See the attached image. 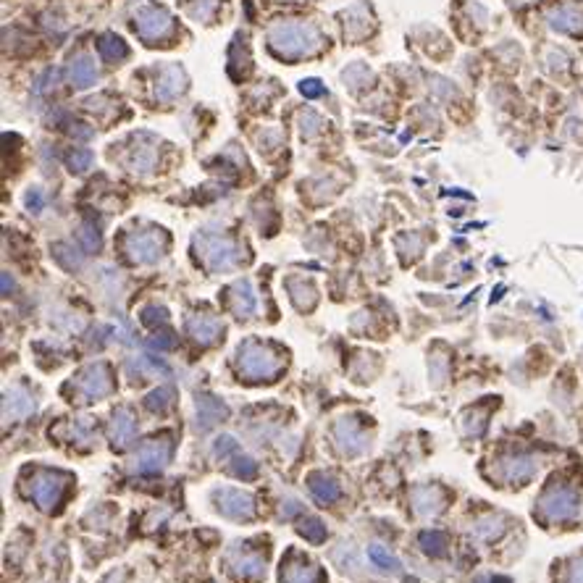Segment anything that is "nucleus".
I'll return each mask as SVG.
<instances>
[{"label": "nucleus", "instance_id": "f257e3e1", "mask_svg": "<svg viewBox=\"0 0 583 583\" xmlns=\"http://www.w3.org/2000/svg\"><path fill=\"white\" fill-rule=\"evenodd\" d=\"M237 368L244 381L261 384V381H276L284 370V358L273 347L261 341H244L237 352Z\"/></svg>", "mask_w": 583, "mask_h": 583}, {"label": "nucleus", "instance_id": "f03ea898", "mask_svg": "<svg viewBox=\"0 0 583 583\" xmlns=\"http://www.w3.org/2000/svg\"><path fill=\"white\" fill-rule=\"evenodd\" d=\"M74 397L77 402H98L103 397H108V392L113 389V376H111V366L106 363H92L81 370L79 376L72 378Z\"/></svg>", "mask_w": 583, "mask_h": 583}, {"label": "nucleus", "instance_id": "7ed1b4c3", "mask_svg": "<svg viewBox=\"0 0 583 583\" xmlns=\"http://www.w3.org/2000/svg\"><path fill=\"white\" fill-rule=\"evenodd\" d=\"M315 45H318V35L307 24H278L271 32V47L284 55L310 53Z\"/></svg>", "mask_w": 583, "mask_h": 583}, {"label": "nucleus", "instance_id": "20e7f679", "mask_svg": "<svg viewBox=\"0 0 583 583\" xmlns=\"http://www.w3.org/2000/svg\"><path fill=\"white\" fill-rule=\"evenodd\" d=\"M198 252L200 258L208 263V268L213 271H226L232 268L239 252L234 247V242L224 239V237H200L198 239Z\"/></svg>", "mask_w": 583, "mask_h": 583}, {"label": "nucleus", "instance_id": "39448f33", "mask_svg": "<svg viewBox=\"0 0 583 583\" xmlns=\"http://www.w3.org/2000/svg\"><path fill=\"white\" fill-rule=\"evenodd\" d=\"M66 492V476L61 473H37L32 481V499L40 510H55Z\"/></svg>", "mask_w": 583, "mask_h": 583}, {"label": "nucleus", "instance_id": "423d86ee", "mask_svg": "<svg viewBox=\"0 0 583 583\" xmlns=\"http://www.w3.org/2000/svg\"><path fill=\"white\" fill-rule=\"evenodd\" d=\"M215 504L232 521H252V515H255L252 494L239 492V489H218L215 492Z\"/></svg>", "mask_w": 583, "mask_h": 583}, {"label": "nucleus", "instance_id": "0eeeda50", "mask_svg": "<svg viewBox=\"0 0 583 583\" xmlns=\"http://www.w3.org/2000/svg\"><path fill=\"white\" fill-rule=\"evenodd\" d=\"M334 441L344 455H360L368 444V434L358 423V418H339L334 423Z\"/></svg>", "mask_w": 583, "mask_h": 583}, {"label": "nucleus", "instance_id": "6e6552de", "mask_svg": "<svg viewBox=\"0 0 583 583\" xmlns=\"http://www.w3.org/2000/svg\"><path fill=\"white\" fill-rule=\"evenodd\" d=\"M169 460H171V441L169 439L150 441V444H145L135 455L132 470H137V473H158V470H163V468L169 465Z\"/></svg>", "mask_w": 583, "mask_h": 583}, {"label": "nucleus", "instance_id": "1a4fd4ad", "mask_svg": "<svg viewBox=\"0 0 583 583\" xmlns=\"http://www.w3.org/2000/svg\"><path fill=\"white\" fill-rule=\"evenodd\" d=\"M229 570L237 578L258 581V578L266 575V557L261 552H250L244 547H237L234 552H229Z\"/></svg>", "mask_w": 583, "mask_h": 583}, {"label": "nucleus", "instance_id": "9d476101", "mask_svg": "<svg viewBox=\"0 0 583 583\" xmlns=\"http://www.w3.org/2000/svg\"><path fill=\"white\" fill-rule=\"evenodd\" d=\"M126 252L135 263H155L163 255V239L158 232H140L126 239Z\"/></svg>", "mask_w": 583, "mask_h": 583}, {"label": "nucleus", "instance_id": "9b49d317", "mask_svg": "<svg viewBox=\"0 0 583 583\" xmlns=\"http://www.w3.org/2000/svg\"><path fill=\"white\" fill-rule=\"evenodd\" d=\"M575 507H578V497L570 489H555V492H549L538 502V510L544 512L547 518H570Z\"/></svg>", "mask_w": 583, "mask_h": 583}, {"label": "nucleus", "instance_id": "f8f14e48", "mask_svg": "<svg viewBox=\"0 0 583 583\" xmlns=\"http://www.w3.org/2000/svg\"><path fill=\"white\" fill-rule=\"evenodd\" d=\"M187 326H189L192 339L200 341V344H213V341H218L221 336H224V323L210 313L192 315V318L187 321Z\"/></svg>", "mask_w": 583, "mask_h": 583}, {"label": "nucleus", "instance_id": "ddd939ff", "mask_svg": "<svg viewBox=\"0 0 583 583\" xmlns=\"http://www.w3.org/2000/svg\"><path fill=\"white\" fill-rule=\"evenodd\" d=\"M137 29H140V35L147 37V40H153V37H161L169 32L171 27V16L166 13L163 9H142L140 13H137Z\"/></svg>", "mask_w": 583, "mask_h": 583}, {"label": "nucleus", "instance_id": "4468645a", "mask_svg": "<svg viewBox=\"0 0 583 583\" xmlns=\"http://www.w3.org/2000/svg\"><path fill=\"white\" fill-rule=\"evenodd\" d=\"M195 402H198V426L200 429H213V426H218V423L229 415L226 413V404L213 395L200 392V395L195 397Z\"/></svg>", "mask_w": 583, "mask_h": 583}, {"label": "nucleus", "instance_id": "2eb2a0df", "mask_svg": "<svg viewBox=\"0 0 583 583\" xmlns=\"http://www.w3.org/2000/svg\"><path fill=\"white\" fill-rule=\"evenodd\" d=\"M35 410V402H32V397L21 389V386H6V392H3V415H6V421H16V418H24V415H29Z\"/></svg>", "mask_w": 583, "mask_h": 583}, {"label": "nucleus", "instance_id": "dca6fc26", "mask_svg": "<svg viewBox=\"0 0 583 583\" xmlns=\"http://www.w3.org/2000/svg\"><path fill=\"white\" fill-rule=\"evenodd\" d=\"M307 489H310L315 502L321 504H334L341 497V486L336 484V478L329 476V473H321V470L307 478Z\"/></svg>", "mask_w": 583, "mask_h": 583}, {"label": "nucleus", "instance_id": "f3484780", "mask_svg": "<svg viewBox=\"0 0 583 583\" xmlns=\"http://www.w3.org/2000/svg\"><path fill=\"white\" fill-rule=\"evenodd\" d=\"M318 581H321L318 567L307 565L305 560L292 557V560H287V562L281 565V583H318Z\"/></svg>", "mask_w": 583, "mask_h": 583}, {"label": "nucleus", "instance_id": "a211bd4d", "mask_svg": "<svg viewBox=\"0 0 583 583\" xmlns=\"http://www.w3.org/2000/svg\"><path fill=\"white\" fill-rule=\"evenodd\" d=\"M226 297H229V305H232L237 318H250V315L255 313V297H252V287L247 281H237V284L226 292Z\"/></svg>", "mask_w": 583, "mask_h": 583}, {"label": "nucleus", "instance_id": "6ab92c4d", "mask_svg": "<svg viewBox=\"0 0 583 583\" xmlns=\"http://www.w3.org/2000/svg\"><path fill=\"white\" fill-rule=\"evenodd\" d=\"M137 434V421L132 418L129 410H116L113 418H111V441L116 447H126L129 441L135 439Z\"/></svg>", "mask_w": 583, "mask_h": 583}, {"label": "nucleus", "instance_id": "aec40b11", "mask_svg": "<svg viewBox=\"0 0 583 583\" xmlns=\"http://www.w3.org/2000/svg\"><path fill=\"white\" fill-rule=\"evenodd\" d=\"M441 504H444V499H441V494L436 492V489L421 486V489H415L413 492V507H415V512H418L421 518H431V515H436V512L441 510Z\"/></svg>", "mask_w": 583, "mask_h": 583}, {"label": "nucleus", "instance_id": "412c9836", "mask_svg": "<svg viewBox=\"0 0 583 583\" xmlns=\"http://www.w3.org/2000/svg\"><path fill=\"white\" fill-rule=\"evenodd\" d=\"M181 90H184V74H181V69L179 66H166L161 77H158V95L169 100L174 95H179Z\"/></svg>", "mask_w": 583, "mask_h": 583}, {"label": "nucleus", "instance_id": "4be33fe9", "mask_svg": "<svg viewBox=\"0 0 583 583\" xmlns=\"http://www.w3.org/2000/svg\"><path fill=\"white\" fill-rule=\"evenodd\" d=\"M69 77H72L74 87H90V84H95V79H98V69H95V63H92L87 55H81V58H77V61L72 63Z\"/></svg>", "mask_w": 583, "mask_h": 583}, {"label": "nucleus", "instance_id": "5701e85b", "mask_svg": "<svg viewBox=\"0 0 583 583\" xmlns=\"http://www.w3.org/2000/svg\"><path fill=\"white\" fill-rule=\"evenodd\" d=\"M289 295H292V300H295V305L300 310H310L315 305V300H318V292L307 281H295V278L289 281Z\"/></svg>", "mask_w": 583, "mask_h": 583}, {"label": "nucleus", "instance_id": "b1692460", "mask_svg": "<svg viewBox=\"0 0 583 583\" xmlns=\"http://www.w3.org/2000/svg\"><path fill=\"white\" fill-rule=\"evenodd\" d=\"M98 50H100L103 58H108V61H121V58H126V53H129L126 43L116 35H103L100 37Z\"/></svg>", "mask_w": 583, "mask_h": 583}, {"label": "nucleus", "instance_id": "393cba45", "mask_svg": "<svg viewBox=\"0 0 583 583\" xmlns=\"http://www.w3.org/2000/svg\"><path fill=\"white\" fill-rule=\"evenodd\" d=\"M171 402H174V389H171V386L153 389V392L142 400L145 410H150V413H163V410H169Z\"/></svg>", "mask_w": 583, "mask_h": 583}, {"label": "nucleus", "instance_id": "a878e982", "mask_svg": "<svg viewBox=\"0 0 583 583\" xmlns=\"http://www.w3.org/2000/svg\"><path fill=\"white\" fill-rule=\"evenodd\" d=\"M229 470L239 478H255L258 465H255V460H252L250 455H244L242 449H237L232 458H229Z\"/></svg>", "mask_w": 583, "mask_h": 583}, {"label": "nucleus", "instance_id": "bb28decb", "mask_svg": "<svg viewBox=\"0 0 583 583\" xmlns=\"http://www.w3.org/2000/svg\"><path fill=\"white\" fill-rule=\"evenodd\" d=\"M552 24H555L557 29H565V32H581L583 13H578L575 9H562L552 16Z\"/></svg>", "mask_w": 583, "mask_h": 583}, {"label": "nucleus", "instance_id": "cd10ccee", "mask_svg": "<svg viewBox=\"0 0 583 583\" xmlns=\"http://www.w3.org/2000/svg\"><path fill=\"white\" fill-rule=\"evenodd\" d=\"M421 547L426 555L439 557V555H444V549H447V536L439 533V531H426V533L421 536Z\"/></svg>", "mask_w": 583, "mask_h": 583}, {"label": "nucleus", "instance_id": "c85d7f7f", "mask_svg": "<svg viewBox=\"0 0 583 583\" xmlns=\"http://www.w3.org/2000/svg\"><path fill=\"white\" fill-rule=\"evenodd\" d=\"M300 533L310 541V544H321L323 538H326V526H323L318 518H313V515H307L305 521L300 523Z\"/></svg>", "mask_w": 583, "mask_h": 583}, {"label": "nucleus", "instance_id": "c756f323", "mask_svg": "<svg viewBox=\"0 0 583 583\" xmlns=\"http://www.w3.org/2000/svg\"><path fill=\"white\" fill-rule=\"evenodd\" d=\"M368 555L378 567H384V570H400V560H397L389 549L381 547V544H373V547L368 549Z\"/></svg>", "mask_w": 583, "mask_h": 583}, {"label": "nucleus", "instance_id": "7c9ffc66", "mask_svg": "<svg viewBox=\"0 0 583 583\" xmlns=\"http://www.w3.org/2000/svg\"><path fill=\"white\" fill-rule=\"evenodd\" d=\"M53 258H55L58 263H61L63 268H69V271L79 268V255L74 252L72 244H63V242L53 244Z\"/></svg>", "mask_w": 583, "mask_h": 583}, {"label": "nucleus", "instance_id": "2f4dec72", "mask_svg": "<svg viewBox=\"0 0 583 583\" xmlns=\"http://www.w3.org/2000/svg\"><path fill=\"white\" fill-rule=\"evenodd\" d=\"M504 473L510 478H528L533 473V463L528 458H515L504 463Z\"/></svg>", "mask_w": 583, "mask_h": 583}, {"label": "nucleus", "instance_id": "473e14b6", "mask_svg": "<svg viewBox=\"0 0 583 583\" xmlns=\"http://www.w3.org/2000/svg\"><path fill=\"white\" fill-rule=\"evenodd\" d=\"M140 321H142L145 326H153V329L158 326V323L166 326V323H169V310H166L163 305H147L142 313H140Z\"/></svg>", "mask_w": 583, "mask_h": 583}, {"label": "nucleus", "instance_id": "72a5a7b5", "mask_svg": "<svg viewBox=\"0 0 583 583\" xmlns=\"http://www.w3.org/2000/svg\"><path fill=\"white\" fill-rule=\"evenodd\" d=\"M69 436H72L74 444H87V441L95 436V434H92V423L90 421H77L72 426V434H69Z\"/></svg>", "mask_w": 583, "mask_h": 583}, {"label": "nucleus", "instance_id": "f704fd0d", "mask_svg": "<svg viewBox=\"0 0 583 583\" xmlns=\"http://www.w3.org/2000/svg\"><path fill=\"white\" fill-rule=\"evenodd\" d=\"M147 347L150 350H158V352H171L174 347H176V336L171 332H161L158 336H153V339L147 341Z\"/></svg>", "mask_w": 583, "mask_h": 583}, {"label": "nucleus", "instance_id": "c9c22d12", "mask_svg": "<svg viewBox=\"0 0 583 583\" xmlns=\"http://www.w3.org/2000/svg\"><path fill=\"white\" fill-rule=\"evenodd\" d=\"M92 166V153L90 150H74L72 155H69V169L72 171H87Z\"/></svg>", "mask_w": 583, "mask_h": 583}, {"label": "nucleus", "instance_id": "e433bc0d", "mask_svg": "<svg viewBox=\"0 0 583 583\" xmlns=\"http://www.w3.org/2000/svg\"><path fill=\"white\" fill-rule=\"evenodd\" d=\"M237 449H239V444H237V439H234V436H229V434H224L221 439L215 441V455H218V460L232 458Z\"/></svg>", "mask_w": 583, "mask_h": 583}, {"label": "nucleus", "instance_id": "4c0bfd02", "mask_svg": "<svg viewBox=\"0 0 583 583\" xmlns=\"http://www.w3.org/2000/svg\"><path fill=\"white\" fill-rule=\"evenodd\" d=\"M153 163H155V153H153V150H137L132 166H135V171H150V169H153Z\"/></svg>", "mask_w": 583, "mask_h": 583}, {"label": "nucleus", "instance_id": "58836bf2", "mask_svg": "<svg viewBox=\"0 0 583 583\" xmlns=\"http://www.w3.org/2000/svg\"><path fill=\"white\" fill-rule=\"evenodd\" d=\"M218 6V0H198L195 6H192V16L198 18H208L210 13H213V9Z\"/></svg>", "mask_w": 583, "mask_h": 583}, {"label": "nucleus", "instance_id": "ea45409f", "mask_svg": "<svg viewBox=\"0 0 583 583\" xmlns=\"http://www.w3.org/2000/svg\"><path fill=\"white\" fill-rule=\"evenodd\" d=\"M81 239H84V247L87 250H98L100 247V234L92 229V226H84L81 229Z\"/></svg>", "mask_w": 583, "mask_h": 583}, {"label": "nucleus", "instance_id": "a19ab883", "mask_svg": "<svg viewBox=\"0 0 583 583\" xmlns=\"http://www.w3.org/2000/svg\"><path fill=\"white\" fill-rule=\"evenodd\" d=\"M300 90H302V95H305V98H321V95H323V87H321V81H318V79L302 81V87H300Z\"/></svg>", "mask_w": 583, "mask_h": 583}, {"label": "nucleus", "instance_id": "79ce46f5", "mask_svg": "<svg viewBox=\"0 0 583 583\" xmlns=\"http://www.w3.org/2000/svg\"><path fill=\"white\" fill-rule=\"evenodd\" d=\"M43 205H45V203H43V192H40V189H32V192L27 195V208L29 210H35V213H40Z\"/></svg>", "mask_w": 583, "mask_h": 583}, {"label": "nucleus", "instance_id": "37998d69", "mask_svg": "<svg viewBox=\"0 0 583 583\" xmlns=\"http://www.w3.org/2000/svg\"><path fill=\"white\" fill-rule=\"evenodd\" d=\"M302 507H300V502H295V499H287L284 502V507H281V512H284V518H292L289 512H300Z\"/></svg>", "mask_w": 583, "mask_h": 583}, {"label": "nucleus", "instance_id": "c03bdc74", "mask_svg": "<svg viewBox=\"0 0 583 583\" xmlns=\"http://www.w3.org/2000/svg\"><path fill=\"white\" fill-rule=\"evenodd\" d=\"M573 583H583V567H578L573 575Z\"/></svg>", "mask_w": 583, "mask_h": 583}]
</instances>
